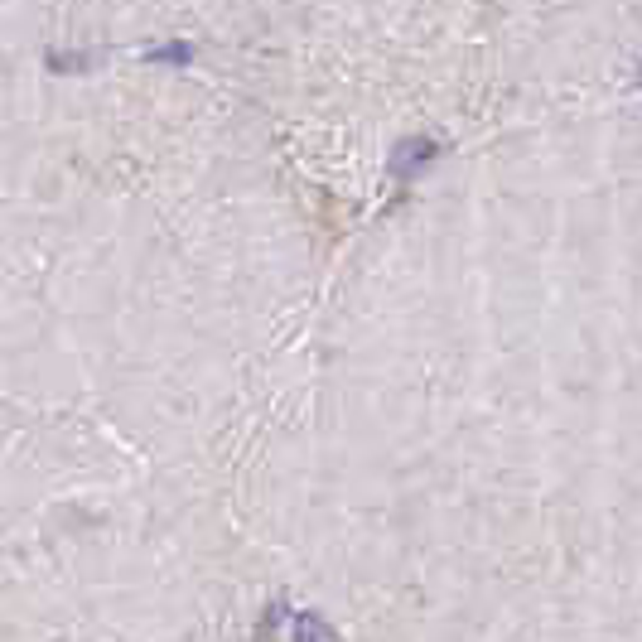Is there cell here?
I'll return each mask as SVG.
<instances>
[{"instance_id": "cell-1", "label": "cell", "mask_w": 642, "mask_h": 642, "mask_svg": "<svg viewBox=\"0 0 642 642\" xmlns=\"http://www.w3.org/2000/svg\"><path fill=\"white\" fill-rule=\"evenodd\" d=\"M435 160V140H406V145H396V155H391V174L396 179H411L416 169H425Z\"/></svg>"}, {"instance_id": "cell-2", "label": "cell", "mask_w": 642, "mask_h": 642, "mask_svg": "<svg viewBox=\"0 0 642 642\" xmlns=\"http://www.w3.org/2000/svg\"><path fill=\"white\" fill-rule=\"evenodd\" d=\"M194 49L189 44H165V49H150V63H189Z\"/></svg>"}, {"instance_id": "cell-3", "label": "cell", "mask_w": 642, "mask_h": 642, "mask_svg": "<svg viewBox=\"0 0 642 642\" xmlns=\"http://www.w3.org/2000/svg\"><path fill=\"white\" fill-rule=\"evenodd\" d=\"M300 642H334V633L319 618H300Z\"/></svg>"}]
</instances>
